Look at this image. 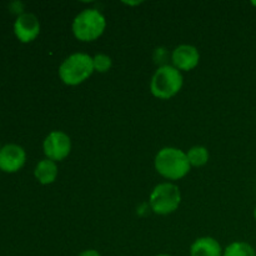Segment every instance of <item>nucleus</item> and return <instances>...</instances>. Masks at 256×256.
<instances>
[{"instance_id": "f8f14e48", "label": "nucleus", "mask_w": 256, "mask_h": 256, "mask_svg": "<svg viewBox=\"0 0 256 256\" xmlns=\"http://www.w3.org/2000/svg\"><path fill=\"white\" fill-rule=\"evenodd\" d=\"M222 256H256V252L248 242H234L225 248Z\"/></svg>"}, {"instance_id": "f3484780", "label": "nucleus", "mask_w": 256, "mask_h": 256, "mask_svg": "<svg viewBox=\"0 0 256 256\" xmlns=\"http://www.w3.org/2000/svg\"><path fill=\"white\" fill-rule=\"evenodd\" d=\"M254 218H255V220H256V208H255V210H254Z\"/></svg>"}, {"instance_id": "ddd939ff", "label": "nucleus", "mask_w": 256, "mask_h": 256, "mask_svg": "<svg viewBox=\"0 0 256 256\" xmlns=\"http://www.w3.org/2000/svg\"><path fill=\"white\" fill-rule=\"evenodd\" d=\"M186 156L192 166H202L209 162V152L206 148L202 145L190 148L189 152H186Z\"/></svg>"}, {"instance_id": "7ed1b4c3", "label": "nucleus", "mask_w": 256, "mask_h": 256, "mask_svg": "<svg viewBox=\"0 0 256 256\" xmlns=\"http://www.w3.org/2000/svg\"><path fill=\"white\" fill-rule=\"evenodd\" d=\"M184 79L180 70L172 65H162L154 72L150 82V92L155 98L168 100L182 90Z\"/></svg>"}, {"instance_id": "dca6fc26", "label": "nucleus", "mask_w": 256, "mask_h": 256, "mask_svg": "<svg viewBox=\"0 0 256 256\" xmlns=\"http://www.w3.org/2000/svg\"><path fill=\"white\" fill-rule=\"evenodd\" d=\"M156 256H172V255H169V254H159V255H156Z\"/></svg>"}, {"instance_id": "9d476101", "label": "nucleus", "mask_w": 256, "mask_h": 256, "mask_svg": "<svg viewBox=\"0 0 256 256\" xmlns=\"http://www.w3.org/2000/svg\"><path fill=\"white\" fill-rule=\"evenodd\" d=\"M222 245L212 236H202L195 240L190 246V256H222Z\"/></svg>"}, {"instance_id": "423d86ee", "label": "nucleus", "mask_w": 256, "mask_h": 256, "mask_svg": "<svg viewBox=\"0 0 256 256\" xmlns=\"http://www.w3.org/2000/svg\"><path fill=\"white\" fill-rule=\"evenodd\" d=\"M42 149H44V154L46 155V159L55 162H62L65 158L69 156L72 152V140L68 134L55 130L45 138Z\"/></svg>"}, {"instance_id": "9b49d317", "label": "nucleus", "mask_w": 256, "mask_h": 256, "mask_svg": "<svg viewBox=\"0 0 256 256\" xmlns=\"http://www.w3.org/2000/svg\"><path fill=\"white\" fill-rule=\"evenodd\" d=\"M34 175L38 182L42 185H49L56 180L58 166L56 162L49 159L40 160L34 170Z\"/></svg>"}, {"instance_id": "1a4fd4ad", "label": "nucleus", "mask_w": 256, "mask_h": 256, "mask_svg": "<svg viewBox=\"0 0 256 256\" xmlns=\"http://www.w3.org/2000/svg\"><path fill=\"white\" fill-rule=\"evenodd\" d=\"M14 32L22 42H32L40 32L39 19L32 12H22L15 20Z\"/></svg>"}, {"instance_id": "6ab92c4d", "label": "nucleus", "mask_w": 256, "mask_h": 256, "mask_svg": "<svg viewBox=\"0 0 256 256\" xmlns=\"http://www.w3.org/2000/svg\"><path fill=\"white\" fill-rule=\"evenodd\" d=\"M0 149H2V146H0Z\"/></svg>"}, {"instance_id": "a211bd4d", "label": "nucleus", "mask_w": 256, "mask_h": 256, "mask_svg": "<svg viewBox=\"0 0 256 256\" xmlns=\"http://www.w3.org/2000/svg\"><path fill=\"white\" fill-rule=\"evenodd\" d=\"M252 5H255V6H256V2H252Z\"/></svg>"}, {"instance_id": "2eb2a0df", "label": "nucleus", "mask_w": 256, "mask_h": 256, "mask_svg": "<svg viewBox=\"0 0 256 256\" xmlns=\"http://www.w3.org/2000/svg\"><path fill=\"white\" fill-rule=\"evenodd\" d=\"M79 256H102V255H100L96 250L89 249V250H84V252H80Z\"/></svg>"}, {"instance_id": "20e7f679", "label": "nucleus", "mask_w": 256, "mask_h": 256, "mask_svg": "<svg viewBox=\"0 0 256 256\" xmlns=\"http://www.w3.org/2000/svg\"><path fill=\"white\" fill-rule=\"evenodd\" d=\"M72 32L74 36L80 42H94L100 38L106 28L105 16L94 8H89L75 16L72 22Z\"/></svg>"}, {"instance_id": "6e6552de", "label": "nucleus", "mask_w": 256, "mask_h": 256, "mask_svg": "<svg viewBox=\"0 0 256 256\" xmlns=\"http://www.w3.org/2000/svg\"><path fill=\"white\" fill-rule=\"evenodd\" d=\"M26 160L25 150L20 145L6 144L0 149V169L15 172L22 169Z\"/></svg>"}, {"instance_id": "f03ea898", "label": "nucleus", "mask_w": 256, "mask_h": 256, "mask_svg": "<svg viewBox=\"0 0 256 256\" xmlns=\"http://www.w3.org/2000/svg\"><path fill=\"white\" fill-rule=\"evenodd\" d=\"M94 72L92 58L84 52H75L62 62L59 78L65 85L75 86L89 79Z\"/></svg>"}, {"instance_id": "39448f33", "label": "nucleus", "mask_w": 256, "mask_h": 256, "mask_svg": "<svg viewBox=\"0 0 256 256\" xmlns=\"http://www.w3.org/2000/svg\"><path fill=\"white\" fill-rule=\"evenodd\" d=\"M182 194L176 185L172 182H162L152 189L149 204L152 212L158 215H169L179 208Z\"/></svg>"}, {"instance_id": "f257e3e1", "label": "nucleus", "mask_w": 256, "mask_h": 256, "mask_svg": "<svg viewBox=\"0 0 256 256\" xmlns=\"http://www.w3.org/2000/svg\"><path fill=\"white\" fill-rule=\"evenodd\" d=\"M155 169L168 180H180L190 172L189 160L186 152L172 146L162 148L155 156Z\"/></svg>"}, {"instance_id": "4468645a", "label": "nucleus", "mask_w": 256, "mask_h": 256, "mask_svg": "<svg viewBox=\"0 0 256 256\" xmlns=\"http://www.w3.org/2000/svg\"><path fill=\"white\" fill-rule=\"evenodd\" d=\"M94 62V70L98 72H106L112 68V58L106 54H96L92 58Z\"/></svg>"}, {"instance_id": "0eeeda50", "label": "nucleus", "mask_w": 256, "mask_h": 256, "mask_svg": "<svg viewBox=\"0 0 256 256\" xmlns=\"http://www.w3.org/2000/svg\"><path fill=\"white\" fill-rule=\"evenodd\" d=\"M172 66L180 72H190L195 69L200 62L199 50L194 45L182 44L175 48L172 52Z\"/></svg>"}]
</instances>
